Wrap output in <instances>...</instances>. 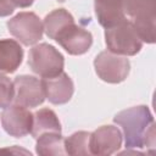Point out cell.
Instances as JSON below:
<instances>
[{
  "label": "cell",
  "instance_id": "8fae6325",
  "mask_svg": "<svg viewBox=\"0 0 156 156\" xmlns=\"http://www.w3.org/2000/svg\"><path fill=\"white\" fill-rule=\"evenodd\" d=\"M41 83L45 98L54 105L67 104L74 93V84L71 77L65 72H61L58 76L51 78H43Z\"/></svg>",
  "mask_w": 156,
  "mask_h": 156
},
{
  "label": "cell",
  "instance_id": "5bb4252c",
  "mask_svg": "<svg viewBox=\"0 0 156 156\" xmlns=\"http://www.w3.org/2000/svg\"><path fill=\"white\" fill-rule=\"evenodd\" d=\"M61 123L56 113L50 108H40L35 113H33V127H32V136L34 139L39 138L46 133H61Z\"/></svg>",
  "mask_w": 156,
  "mask_h": 156
},
{
  "label": "cell",
  "instance_id": "3957f363",
  "mask_svg": "<svg viewBox=\"0 0 156 156\" xmlns=\"http://www.w3.org/2000/svg\"><path fill=\"white\" fill-rule=\"evenodd\" d=\"M105 43L108 51L122 56H134L143 48L139 34L127 18L105 28Z\"/></svg>",
  "mask_w": 156,
  "mask_h": 156
},
{
  "label": "cell",
  "instance_id": "30bf717a",
  "mask_svg": "<svg viewBox=\"0 0 156 156\" xmlns=\"http://www.w3.org/2000/svg\"><path fill=\"white\" fill-rule=\"evenodd\" d=\"M69 55H83L93 44V35L89 30L74 23L63 29L55 39Z\"/></svg>",
  "mask_w": 156,
  "mask_h": 156
},
{
  "label": "cell",
  "instance_id": "ffe728a7",
  "mask_svg": "<svg viewBox=\"0 0 156 156\" xmlns=\"http://www.w3.org/2000/svg\"><path fill=\"white\" fill-rule=\"evenodd\" d=\"M12 1V4H13V6L15 7H29L33 2H34V0H11Z\"/></svg>",
  "mask_w": 156,
  "mask_h": 156
},
{
  "label": "cell",
  "instance_id": "8992f818",
  "mask_svg": "<svg viewBox=\"0 0 156 156\" xmlns=\"http://www.w3.org/2000/svg\"><path fill=\"white\" fill-rule=\"evenodd\" d=\"M9 32L23 45H34L44 33L43 22L34 12H20L7 21Z\"/></svg>",
  "mask_w": 156,
  "mask_h": 156
},
{
  "label": "cell",
  "instance_id": "6da1fadb",
  "mask_svg": "<svg viewBox=\"0 0 156 156\" xmlns=\"http://www.w3.org/2000/svg\"><path fill=\"white\" fill-rule=\"evenodd\" d=\"M113 122L121 126L127 149L154 147L155 123L147 106L139 105L123 110L113 117Z\"/></svg>",
  "mask_w": 156,
  "mask_h": 156
},
{
  "label": "cell",
  "instance_id": "5b68a950",
  "mask_svg": "<svg viewBox=\"0 0 156 156\" xmlns=\"http://www.w3.org/2000/svg\"><path fill=\"white\" fill-rule=\"evenodd\" d=\"M94 67L98 77L101 80L117 84L126 80L128 77L130 71V62L126 56L105 50L95 57Z\"/></svg>",
  "mask_w": 156,
  "mask_h": 156
},
{
  "label": "cell",
  "instance_id": "2e32d148",
  "mask_svg": "<svg viewBox=\"0 0 156 156\" xmlns=\"http://www.w3.org/2000/svg\"><path fill=\"white\" fill-rule=\"evenodd\" d=\"M35 152L38 155H65V139L61 133H46L35 139Z\"/></svg>",
  "mask_w": 156,
  "mask_h": 156
},
{
  "label": "cell",
  "instance_id": "9c48e42d",
  "mask_svg": "<svg viewBox=\"0 0 156 156\" xmlns=\"http://www.w3.org/2000/svg\"><path fill=\"white\" fill-rule=\"evenodd\" d=\"M122 145L121 130L111 124L101 126L90 133L89 149L91 155L108 156L119 150Z\"/></svg>",
  "mask_w": 156,
  "mask_h": 156
},
{
  "label": "cell",
  "instance_id": "7c38bea8",
  "mask_svg": "<svg viewBox=\"0 0 156 156\" xmlns=\"http://www.w3.org/2000/svg\"><path fill=\"white\" fill-rule=\"evenodd\" d=\"M94 10L99 23L108 28L127 18L122 0H94Z\"/></svg>",
  "mask_w": 156,
  "mask_h": 156
},
{
  "label": "cell",
  "instance_id": "d6986e66",
  "mask_svg": "<svg viewBox=\"0 0 156 156\" xmlns=\"http://www.w3.org/2000/svg\"><path fill=\"white\" fill-rule=\"evenodd\" d=\"M15 10V6L11 0H0V17H6L11 15Z\"/></svg>",
  "mask_w": 156,
  "mask_h": 156
},
{
  "label": "cell",
  "instance_id": "e0dca14e",
  "mask_svg": "<svg viewBox=\"0 0 156 156\" xmlns=\"http://www.w3.org/2000/svg\"><path fill=\"white\" fill-rule=\"evenodd\" d=\"M90 132L79 130L65 139V151L68 155H91L89 149Z\"/></svg>",
  "mask_w": 156,
  "mask_h": 156
},
{
  "label": "cell",
  "instance_id": "4fadbf2b",
  "mask_svg": "<svg viewBox=\"0 0 156 156\" xmlns=\"http://www.w3.org/2000/svg\"><path fill=\"white\" fill-rule=\"evenodd\" d=\"M23 60V49L13 39H0V73H13Z\"/></svg>",
  "mask_w": 156,
  "mask_h": 156
},
{
  "label": "cell",
  "instance_id": "7a4b0ae2",
  "mask_svg": "<svg viewBox=\"0 0 156 156\" xmlns=\"http://www.w3.org/2000/svg\"><path fill=\"white\" fill-rule=\"evenodd\" d=\"M126 17L128 16L143 43H155L156 0H122Z\"/></svg>",
  "mask_w": 156,
  "mask_h": 156
},
{
  "label": "cell",
  "instance_id": "9a60e30c",
  "mask_svg": "<svg viewBox=\"0 0 156 156\" xmlns=\"http://www.w3.org/2000/svg\"><path fill=\"white\" fill-rule=\"evenodd\" d=\"M72 23H74V18L67 10L55 9L49 15L45 16L43 27H44L45 34L50 39L55 40L57 38V35L63 29H66L68 26H71Z\"/></svg>",
  "mask_w": 156,
  "mask_h": 156
},
{
  "label": "cell",
  "instance_id": "ba28073f",
  "mask_svg": "<svg viewBox=\"0 0 156 156\" xmlns=\"http://www.w3.org/2000/svg\"><path fill=\"white\" fill-rule=\"evenodd\" d=\"M1 124L5 132L13 138H23L32 132L33 113L24 106L9 105L1 113Z\"/></svg>",
  "mask_w": 156,
  "mask_h": 156
},
{
  "label": "cell",
  "instance_id": "ac0fdd59",
  "mask_svg": "<svg viewBox=\"0 0 156 156\" xmlns=\"http://www.w3.org/2000/svg\"><path fill=\"white\" fill-rule=\"evenodd\" d=\"M15 96V88L13 82L10 80L6 76L0 73V108L7 107Z\"/></svg>",
  "mask_w": 156,
  "mask_h": 156
},
{
  "label": "cell",
  "instance_id": "52a82bcc",
  "mask_svg": "<svg viewBox=\"0 0 156 156\" xmlns=\"http://www.w3.org/2000/svg\"><path fill=\"white\" fill-rule=\"evenodd\" d=\"M13 101L24 107H37L45 100V91L41 79L33 76H17L13 80Z\"/></svg>",
  "mask_w": 156,
  "mask_h": 156
},
{
  "label": "cell",
  "instance_id": "44dd1931",
  "mask_svg": "<svg viewBox=\"0 0 156 156\" xmlns=\"http://www.w3.org/2000/svg\"><path fill=\"white\" fill-rule=\"evenodd\" d=\"M57 1H60V2H63V1H66V0H57Z\"/></svg>",
  "mask_w": 156,
  "mask_h": 156
},
{
  "label": "cell",
  "instance_id": "277c9868",
  "mask_svg": "<svg viewBox=\"0 0 156 156\" xmlns=\"http://www.w3.org/2000/svg\"><path fill=\"white\" fill-rule=\"evenodd\" d=\"M29 68L41 78H51L63 72V55L52 45L40 43L29 50Z\"/></svg>",
  "mask_w": 156,
  "mask_h": 156
}]
</instances>
